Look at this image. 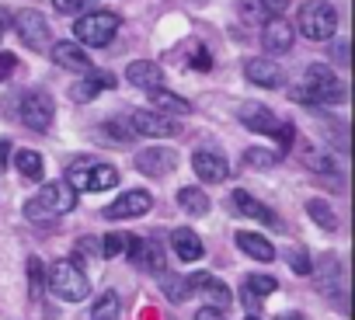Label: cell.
<instances>
[{
    "instance_id": "b9f144b4",
    "label": "cell",
    "mask_w": 355,
    "mask_h": 320,
    "mask_svg": "<svg viewBox=\"0 0 355 320\" xmlns=\"http://www.w3.org/2000/svg\"><path fill=\"white\" fill-rule=\"evenodd\" d=\"M196 70H209V53H206V49L196 53Z\"/></svg>"
},
{
    "instance_id": "8fae6325",
    "label": "cell",
    "mask_w": 355,
    "mask_h": 320,
    "mask_svg": "<svg viewBox=\"0 0 355 320\" xmlns=\"http://www.w3.org/2000/svg\"><path fill=\"white\" fill-rule=\"evenodd\" d=\"M185 282H189V292H202V296H206V306H213V310H220V313L234 303L230 289H227L220 278H213L209 272H196V275H189Z\"/></svg>"
},
{
    "instance_id": "836d02e7",
    "label": "cell",
    "mask_w": 355,
    "mask_h": 320,
    "mask_svg": "<svg viewBox=\"0 0 355 320\" xmlns=\"http://www.w3.org/2000/svg\"><path fill=\"white\" fill-rule=\"evenodd\" d=\"M289 268H293L296 275H310V272H313L310 254H306V251H293V254H289Z\"/></svg>"
},
{
    "instance_id": "f35d334b",
    "label": "cell",
    "mask_w": 355,
    "mask_h": 320,
    "mask_svg": "<svg viewBox=\"0 0 355 320\" xmlns=\"http://www.w3.org/2000/svg\"><path fill=\"white\" fill-rule=\"evenodd\" d=\"M11 70H15V56L11 53H0V80H4Z\"/></svg>"
},
{
    "instance_id": "83f0119b",
    "label": "cell",
    "mask_w": 355,
    "mask_h": 320,
    "mask_svg": "<svg viewBox=\"0 0 355 320\" xmlns=\"http://www.w3.org/2000/svg\"><path fill=\"white\" fill-rule=\"evenodd\" d=\"M306 213H310V220H313L320 230H334V226H338L334 209H331L324 199H310V202H306Z\"/></svg>"
},
{
    "instance_id": "d6a6232c",
    "label": "cell",
    "mask_w": 355,
    "mask_h": 320,
    "mask_svg": "<svg viewBox=\"0 0 355 320\" xmlns=\"http://www.w3.org/2000/svg\"><path fill=\"white\" fill-rule=\"evenodd\" d=\"M125 233H108L105 240H101V258H119L122 251H125Z\"/></svg>"
},
{
    "instance_id": "7bdbcfd3",
    "label": "cell",
    "mask_w": 355,
    "mask_h": 320,
    "mask_svg": "<svg viewBox=\"0 0 355 320\" xmlns=\"http://www.w3.org/2000/svg\"><path fill=\"white\" fill-rule=\"evenodd\" d=\"M275 320H306V317H300V313H279Z\"/></svg>"
},
{
    "instance_id": "e0dca14e",
    "label": "cell",
    "mask_w": 355,
    "mask_h": 320,
    "mask_svg": "<svg viewBox=\"0 0 355 320\" xmlns=\"http://www.w3.org/2000/svg\"><path fill=\"white\" fill-rule=\"evenodd\" d=\"M244 73H248V80L251 84H258V87H282L286 84V73H282V66H275V60H265V56H258V60H248L244 63Z\"/></svg>"
},
{
    "instance_id": "7c38bea8",
    "label": "cell",
    "mask_w": 355,
    "mask_h": 320,
    "mask_svg": "<svg viewBox=\"0 0 355 320\" xmlns=\"http://www.w3.org/2000/svg\"><path fill=\"white\" fill-rule=\"evenodd\" d=\"M178 168V153L174 150H164V146H150V150H139L136 153V171L146 175V178H164Z\"/></svg>"
},
{
    "instance_id": "74e56055",
    "label": "cell",
    "mask_w": 355,
    "mask_h": 320,
    "mask_svg": "<svg viewBox=\"0 0 355 320\" xmlns=\"http://www.w3.org/2000/svg\"><path fill=\"white\" fill-rule=\"evenodd\" d=\"M77 254H84V258H101V244H98L94 237H84V240L77 244Z\"/></svg>"
},
{
    "instance_id": "9c48e42d",
    "label": "cell",
    "mask_w": 355,
    "mask_h": 320,
    "mask_svg": "<svg viewBox=\"0 0 355 320\" xmlns=\"http://www.w3.org/2000/svg\"><path fill=\"white\" fill-rule=\"evenodd\" d=\"M125 251H129V261L139 265L143 272H153V275L164 272V247H160V240H153V237H146V240L143 237H129Z\"/></svg>"
},
{
    "instance_id": "ffe728a7",
    "label": "cell",
    "mask_w": 355,
    "mask_h": 320,
    "mask_svg": "<svg viewBox=\"0 0 355 320\" xmlns=\"http://www.w3.org/2000/svg\"><path fill=\"white\" fill-rule=\"evenodd\" d=\"M171 247H174V254L182 258V261H199V258L206 254L199 233H192L189 226H178V230L171 233Z\"/></svg>"
},
{
    "instance_id": "5b68a950",
    "label": "cell",
    "mask_w": 355,
    "mask_h": 320,
    "mask_svg": "<svg viewBox=\"0 0 355 320\" xmlns=\"http://www.w3.org/2000/svg\"><path fill=\"white\" fill-rule=\"evenodd\" d=\"M119 25H122L119 15H112V11H91V15H80V18H77L73 35H77L80 46H94V49H101V46H108V42L115 39Z\"/></svg>"
},
{
    "instance_id": "44dd1931",
    "label": "cell",
    "mask_w": 355,
    "mask_h": 320,
    "mask_svg": "<svg viewBox=\"0 0 355 320\" xmlns=\"http://www.w3.org/2000/svg\"><path fill=\"white\" fill-rule=\"evenodd\" d=\"M112 87H115V77H112V73H105V70H87V80L77 84L70 94H73V101H91V98H98L101 91H112Z\"/></svg>"
},
{
    "instance_id": "d4e9b609",
    "label": "cell",
    "mask_w": 355,
    "mask_h": 320,
    "mask_svg": "<svg viewBox=\"0 0 355 320\" xmlns=\"http://www.w3.org/2000/svg\"><path fill=\"white\" fill-rule=\"evenodd\" d=\"M119 185V171L112 164H91L87 171V192H108Z\"/></svg>"
},
{
    "instance_id": "2e32d148",
    "label": "cell",
    "mask_w": 355,
    "mask_h": 320,
    "mask_svg": "<svg viewBox=\"0 0 355 320\" xmlns=\"http://www.w3.org/2000/svg\"><path fill=\"white\" fill-rule=\"evenodd\" d=\"M49 53H53V63H60L63 70H73V73H87L91 70V56L84 53L80 42H53Z\"/></svg>"
},
{
    "instance_id": "52a82bcc",
    "label": "cell",
    "mask_w": 355,
    "mask_h": 320,
    "mask_svg": "<svg viewBox=\"0 0 355 320\" xmlns=\"http://www.w3.org/2000/svg\"><path fill=\"white\" fill-rule=\"evenodd\" d=\"M18 112H21V122H25L28 129H35V132H49L53 115H56L53 98H49V94H42V91H28V94L21 98Z\"/></svg>"
},
{
    "instance_id": "d590c367",
    "label": "cell",
    "mask_w": 355,
    "mask_h": 320,
    "mask_svg": "<svg viewBox=\"0 0 355 320\" xmlns=\"http://www.w3.org/2000/svg\"><path fill=\"white\" fill-rule=\"evenodd\" d=\"M53 8H56L60 15H80V11L87 8V0H53Z\"/></svg>"
},
{
    "instance_id": "4dcf8cb0",
    "label": "cell",
    "mask_w": 355,
    "mask_h": 320,
    "mask_svg": "<svg viewBox=\"0 0 355 320\" xmlns=\"http://www.w3.org/2000/svg\"><path fill=\"white\" fill-rule=\"evenodd\" d=\"M275 160H279V153H275V150H261V146L244 150V164H248V168L265 171V168H275Z\"/></svg>"
},
{
    "instance_id": "cb8c5ba5",
    "label": "cell",
    "mask_w": 355,
    "mask_h": 320,
    "mask_svg": "<svg viewBox=\"0 0 355 320\" xmlns=\"http://www.w3.org/2000/svg\"><path fill=\"white\" fill-rule=\"evenodd\" d=\"M15 168H18V175H21L25 181H42V175H46V168H42V157H39L35 150H18V157H15Z\"/></svg>"
},
{
    "instance_id": "e575fe53",
    "label": "cell",
    "mask_w": 355,
    "mask_h": 320,
    "mask_svg": "<svg viewBox=\"0 0 355 320\" xmlns=\"http://www.w3.org/2000/svg\"><path fill=\"white\" fill-rule=\"evenodd\" d=\"M293 4V0H258V8L268 15V18H282V11Z\"/></svg>"
},
{
    "instance_id": "4fadbf2b",
    "label": "cell",
    "mask_w": 355,
    "mask_h": 320,
    "mask_svg": "<svg viewBox=\"0 0 355 320\" xmlns=\"http://www.w3.org/2000/svg\"><path fill=\"white\" fill-rule=\"evenodd\" d=\"M150 206H153L150 192L132 188V192H122V195L105 209V216H108V220H136V216H146V213H150Z\"/></svg>"
},
{
    "instance_id": "8992f818",
    "label": "cell",
    "mask_w": 355,
    "mask_h": 320,
    "mask_svg": "<svg viewBox=\"0 0 355 320\" xmlns=\"http://www.w3.org/2000/svg\"><path fill=\"white\" fill-rule=\"evenodd\" d=\"M15 28H18L21 42L28 49H35V53H46L53 46V28H49V21H46L42 11H21L15 18Z\"/></svg>"
},
{
    "instance_id": "ba28073f",
    "label": "cell",
    "mask_w": 355,
    "mask_h": 320,
    "mask_svg": "<svg viewBox=\"0 0 355 320\" xmlns=\"http://www.w3.org/2000/svg\"><path fill=\"white\" fill-rule=\"evenodd\" d=\"M293 42H296V28H293L286 18H265V25H261V49H265L268 56L289 53Z\"/></svg>"
},
{
    "instance_id": "f546056e",
    "label": "cell",
    "mask_w": 355,
    "mask_h": 320,
    "mask_svg": "<svg viewBox=\"0 0 355 320\" xmlns=\"http://www.w3.org/2000/svg\"><path fill=\"white\" fill-rule=\"evenodd\" d=\"M275 289H279V282H275L272 275H248V278H244V292L254 296V299H265V296H272Z\"/></svg>"
},
{
    "instance_id": "30bf717a",
    "label": "cell",
    "mask_w": 355,
    "mask_h": 320,
    "mask_svg": "<svg viewBox=\"0 0 355 320\" xmlns=\"http://www.w3.org/2000/svg\"><path fill=\"white\" fill-rule=\"evenodd\" d=\"M129 129L139 132V136H153V139L182 132V125H178L171 115H160V112H132L129 115Z\"/></svg>"
},
{
    "instance_id": "ac0fdd59",
    "label": "cell",
    "mask_w": 355,
    "mask_h": 320,
    "mask_svg": "<svg viewBox=\"0 0 355 320\" xmlns=\"http://www.w3.org/2000/svg\"><path fill=\"white\" fill-rule=\"evenodd\" d=\"M125 80L136 84V87H143V91H157V87H164V70L153 60H136V63H129Z\"/></svg>"
},
{
    "instance_id": "6da1fadb",
    "label": "cell",
    "mask_w": 355,
    "mask_h": 320,
    "mask_svg": "<svg viewBox=\"0 0 355 320\" xmlns=\"http://www.w3.org/2000/svg\"><path fill=\"white\" fill-rule=\"evenodd\" d=\"M293 101H303V105H334V101H345V87H341V80L334 77L331 66L313 63L306 70L303 84L293 87Z\"/></svg>"
},
{
    "instance_id": "d6986e66",
    "label": "cell",
    "mask_w": 355,
    "mask_h": 320,
    "mask_svg": "<svg viewBox=\"0 0 355 320\" xmlns=\"http://www.w3.org/2000/svg\"><path fill=\"white\" fill-rule=\"evenodd\" d=\"M230 202H234V209L241 213V216H248V220H258V223H268V226H275L279 220H275V213L265 206V202H258L254 195H248L244 188H237L234 195H230Z\"/></svg>"
},
{
    "instance_id": "3957f363",
    "label": "cell",
    "mask_w": 355,
    "mask_h": 320,
    "mask_svg": "<svg viewBox=\"0 0 355 320\" xmlns=\"http://www.w3.org/2000/svg\"><path fill=\"white\" fill-rule=\"evenodd\" d=\"M46 289L53 292V296H60L63 303H80V299H87L91 296V282H87V275L80 272V265H73V261H53L49 268H46Z\"/></svg>"
},
{
    "instance_id": "603a6c76",
    "label": "cell",
    "mask_w": 355,
    "mask_h": 320,
    "mask_svg": "<svg viewBox=\"0 0 355 320\" xmlns=\"http://www.w3.org/2000/svg\"><path fill=\"white\" fill-rule=\"evenodd\" d=\"M150 101H153V108H157L160 115H189V112H192V105H189L185 98L171 94L167 87H157V91H150Z\"/></svg>"
},
{
    "instance_id": "1f68e13d",
    "label": "cell",
    "mask_w": 355,
    "mask_h": 320,
    "mask_svg": "<svg viewBox=\"0 0 355 320\" xmlns=\"http://www.w3.org/2000/svg\"><path fill=\"white\" fill-rule=\"evenodd\" d=\"M28 282H32V296L39 299L42 289H46V268H42L39 258H28Z\"/></svg>"
},
{
    "instance_id": "8d00e7d4",
    "label": "cell",
    "mask_w": 355,
    "mask_h": 320,
    "mask_svg": "<svg viewBox=\"0 0 355 320\" xmlns=\"http://www.w3.org/2000/svg\"><path fill=\"white\" fill-rule=\"evenodd\" d=\"M105 129H108V132H112L119 143H129V139H132V129H129V122H119V118H115V122H108Z\"/></svg>"
},
{
    "instance_id": "7a4b0ae2",
    "label": "cell",
    "mask_w": 355,
    "mask_h": 320,
    "mask_svg": "<svg viewBox=\"0 0 355 320\" xmlns=\"http://www.w3.org/2000/svg\"><path fill=\"white\" fill-rule=\"evenodd\" d=\"M77 206V192L67 185V181H49L39 188V195H32L25 202V216L32 223H46V220H56V216H67L70 209Z\"/></svg>"
},
{
    "instance_id": "484cf974",
    "label": "cell",
    "mask_w": 355,
    "mask_h": 320,
    "mask_svg": "<svg viewBox=\"0 0 355 320\" xmlns=\"http://www.w3.org/2000/svg\"><path fill=\"white\" fill-rule=\"evenodd\" d=\"M178 206H182L185 213H192V216H206L209 213V195L202 192V188H182L178 192Z\"/></svg>"
},
{
    "instance_id": "f1b7e54d",
    "label": "cell",
    "mask_w": 355,
    "mask_h": 320,
    "mask_svg": "<svg viewBox=\"0 0 355 320\" xmlns=\"http://www.w3.org/2000/svg\"><path fill=\"white\" fill-rule=\"evenodd\" d=\"M160 285H164V296H167L171 303H185V299H189V282H185L182 275L160 272Z\"/></svg>"
},
{
    "instance_id": "7402d4cb",
    "label": "cell",
    "mask_w": 355,
    "mask_h": 320,
    "mask_svg": "<svg viewBox=\"0 0 355 320\" xmlns=\"http://www.w3.org/2000/svg\"><path fill=\"white\" fill-rule=\"evenodd\" d=\"M237 247L248 254V258H254V261H275V247L261 237V233H237Z\"/></svg>"
},
{
    "instance_id": "ee69618b",
    "label": "cell",
    "mask_w": 355,
    "mask_h": 320,
    "mask_svg": "<svg viewBox=\"0 0 355 320\" xmlns=\"http://www.w3.org/2000/svg\"><path fill=\"white\" fill-rule=\"evenodd\" d=\"M0 39H4V15H0Z\"/></svg>"
},
{
    "instance_id": "60d3db41",
    "label": "cell",
    "mask_w": 355,
    "mask_h": 320,
    "mask_svg": "<svg viewBox=\"0 0 355 320\" xmlns=\"http://www.w3.org/2000/svg\"><path fill=\"white\" fill-rule=\"evenodd\" d=\"M8 157H11V139H0V168H8Z\"/></svg>"
},
{
    "instance_id": "4316f807",
    "label": "cell",
    "mask_w": 355,
    "mask_h": 320,
    "mask_svg": "<svg viewBox=\"0 0 355 320\" xmlns=\"http://www.w3.org/2000/svg\"><path fill=\"white\" fill-rule=\"evenodd\" d=\"M119 310H122V303H119V296L108 289V292L98 296V303H94V310H91V320H119Z\"/></svg>"
},
{
    "instance_id": "5bb4252c",
    "label": "cell",
    "mask_w": 355,
    "mask_h": 320,
    "mask_svg": "<svg viewBox=\"0 0 355 320\" xmlns=\"http://www.w3.org/2000/svg\"><path fill=\"white\" fill-rule=\"evenodd\" d=\"M192 168H196V175H199L206 185H220V181L230 178V164H227L216 150H199V153L192 157Z\"/></svg>"
},
{
    "instance_id": "f6af8a7d",
    "label": "cell",
    "mask_w": 355,
    "mask_h": 320,
    "mask_svg": "<svg viewBox=\"0 0 355 320\" xmlns=\"http://www.w3.org/2000/svg\"><path fill=\"white\" fill-rule=\"evenodd\" d=\"M248 320H258V317H248Z\"/></svg>"
},
{
    "instance_id": "ab89813d",
    "label": "cell",
    "mask_w": 355,
    "mask_h": 320,
    "mask_svg": "<svg viewBox=\"0 0 355 320\" xmlns=\"http://www.w3.org/2000/svg\"><path fill=\"white\" fill-rule=\"evenodd\" d=\"M196 320H227L220 310H213V306H202L199 313H196Z\"/></svg>"
},
{
    "instance_id": "277c9868",
    "label": "cell",
    "mask_w": 355,
    "mask_h": 320,
    "mask_svg": "<svg viewBox=\"0 0 355 320\" xmlns=\"http://www.w3.org/2000/svg\"><path fill=\"white\" fill-rule=\"evenodd\" d=\"M300 32L310 42H327L338 32V11L327 4V0H310L300 11Z\"/></svg>"
},
{
    "instance_id": "9a60e30c",
    "label": "cell",
    "mask_w": 355,
    "mask_h": 320,
    "mask_svg": "<svg viewBox=\"0 0 355 320\" xmlns=\"http://www.w3.org/2000/svg\"><path fill=\"white\" fill-rule=\"evenodd\" d=\"M241 122L251 129V132H261V136H275L279 129H282V118L272 112V108H265V105H244L241 108Z\"/></svg>"
}]
</instances>
